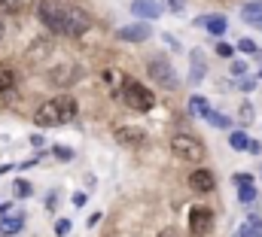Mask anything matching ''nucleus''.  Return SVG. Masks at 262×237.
Returning <instances> with one entry per match:
<instances>
[{"instance_id": "nucleus-35", "label": "nucleus", "mask_w": 262, "mask_h": 237, "mask_svg": "<svg viewBox=\"0 0 262 237\" xmlns=\"http://www.w3.org/2000/svg\"><path fill=\"white\" fill-rule=\"evenodd\" d=\"M241 118H244V122H250V118H253V110H250V107H244V110H241Z\"/></svg>"}, {"instance_id": "nucleus-41", "label": "nucleus", "mask_w": 262, "mask_h": 237, "mask_svg": "<svg viewBox=\"0 0 262 237\" xmlns=\"http://www.w3.org/2000/svg\"><path fill=\"white\" fill-rule=\"evenodd\" d=\"M0 40H3V21H0Z\"/></svg>"}, {"instance_id": "nucleus-14", "label": "nucleus", "mask_w": 262, "mask_h": 237, "mask_svg": "<svg viewBox=\"0 0 262 237\" xmlns=\"http://www.w3.org/2000/svg\"><path fill=\"white\" fill-rule=\"evenodd\" d=\"M238 237H262V216H256V213H250L247 225H241V231H238Z\"/></svg>"}, {"instance_id": "nucleus-39", "label": "nucleus", "mask_w": 262, "mask_h": 237, "mask_svg": "<svg viewBox=\"0 0 262 237\" xmlns=\"http://www.w3.org/2000/svg\"><path fill=\"white\" fill-rule=\"evenodd\" d=\"M159 237H177V234H174V231L168 228V231H162V234H159Z\"/></svg>"}, {"instance_id": "nucleus-37", "label": "nucleus", "mask_w": 262, "mask_h": 237, "mask_svg": "<svg viewBox=\"0 0 262 237\" xmlns=\"http://www.w3.org/2000/svg\"><path fill=\"white\" fill-rule=\"evenodd\" d=\"M247 152H256V155H259V152H262V146L256 143V140H250V149H247Z\"/></svg>"}, {"instance_id": "nucleus-5", "label": "nucleus", "mask_w": 262, "mask_h": 237, "mask_svg": "<svg viewBox=\"0 0 262 237\" xmlns=\"http://www.w3.org/2000/svg\"><path fill=\"white\" fill-rule=\"evenodd\" d=\"M149 76L162 85V88H168V91H174V88H180V79H177V73H174V67L168 64L165 58H152L149 61Z\"/></svg>"}, {"instance_id": "nucleus-2", "label": "nucleus", "mask_w": 262, "mask_h": 237, "mask_svg": "<svg viewBox=\"0 0 262 237\" xmlns=\"http://www.w3.org/2000/svg\"><path fill=\"white\" fill-rule=\"evenodd\" d=\"M122 101H125V107H131L134 113H149L156 107V94L149 88H143L140 82L125 79V76H122Z\"/></svg>"}, {"instance_id": "nucleus-38", "label": "nucleus", "mask_w": 262, "mask_h": 237, "mask_svg": "<svg viewBox=\"0 0 262 237\" xmlns=\"http://www.w3.org/2000/svg\"><path fill=\"white\" fill-rule=\"evenodd\" d=\"M9 210H12V204H0V216H9Z\"/></svg>"}, {"instance_id": "nucleus-15", "label": "nucleus", "mask_w": 262, "mask_h": 237, "mask_svg": "<svg viewBox=\"0 0 262 237\" xmlns=\"http://www.w3.org/2000/svg\"><path fill=\"white\" fill-rule=\"evenodd\" d=\"M21 228H25V216H12V219H9V216H3V222H0V234H18V231H21Z\"/></svg>"}, {"instance_id": "nucleus-3", "label": "nucleus", "mask_w": 262, "mask_h": 237, "mask_svg": "<svg viewBox=\"0 0 262 237\" xmlns=\"http://www.w3.org/2000/svg\"><path fill=\"white\" fill-rule=\"evenodd\" d=\"M171 152L183 161H204V143L192 134H174L171 137Z\"/></svg>"}, {"instance_id": "nucleus-1", "label": "nucleus", "mask_w": 262, "mask_h": 237, "mask_svg": "<svg viewBox=\"0 0 262 237\" xmlns=\"http://www.w3.org/2000/svg\"><path fill=\"white\" fill-rule=\"evenodd\" d=\"M76 118V101L70 94H61V98H52L46 101L37 113H34V122L40 128H58V125H67Z\"/></svg>"}, {"instance_id": "nucleus-17", "label": "nucleus", "mask_w": 262, "mask_h": 237, "mask_svg": "<svg viewBox=\"0 0 262 237\" xmlns=\"http://www.w3.org/2000/svg\"><path fill=\"white\" fill-rule=\"evenodd\" d=\"M229 146H232V149H238V152H244V149H250V137H247L244 131H232Z\"/></svg>"}, {"instance_id": "nucleus-8", "label": "nucleus", "mask_w": 262, "mask_h": 237, "mask_svg": "<svg viewBox=\"0 0 262 237\" xmlns=\"http://www.w3.org/2000/svg\"><path fill=\"white\" fill-rule=\"evenodd\" d=\"M149 25L146 21H137V25H128V28H119V40L122 43H143V40H149Z\"/></svg>"}, {"instance_id": "nucleus-40", "label": "nucleus", "mask_w": 262, "mask_h": 237, "mask_svg": "<svg viewBox=\"0 0 262 237\" xmlns=\"http://www.w3.org/2000/svg\"><path fill=\"white\" fill-rule=\"evenodd\" d=\"M253 55H256V61H259V64H262V49H256V52H253Z\"/></svg>"}, {"instance_id": "nucleus-25", "label": "nucleus", "mask_w": 262, "mask_h": 237, "mask_svg": "<svg viewBox=\"0 0 262 237\" xmlns=\"http://www.w3.org/2000/svg\"><path fill=\"white\" fill-rule=\"evenodd\" d=\"M21 0H0V12H15Z\"/></svg>"}, {"instance_id": "nucleus-31", "label": "nucleus", "mask_w": 262, "mask_h": 237, "mask_svg": "<svg viewBox=\"0 0 262 237\" xmlns=\"http://www.w3.org/2000/svg\"><path fill=\"white\" fill-rule=\"evenodd\" d=\"M216 55L229 58V55H232V46H226V43H216Z\"/></svg>"}, {"instance_id": "nucleus-12", "label": "nucleus", "mask_w": 262, "mask_h": 237, "mask_svg": "<svg viewBox=\"0 0 262 237\" xmlns=\"http://www.w3.org/2000/svg\"><path fill=\"white\" fill-rule=\"evenodd\" d=\"M241 18H244L247 25H253L256 31H262V0H253V3H247V6L241 9Z\"/></svg>"}, {"instance_id": "nucleus-21", "label": "nucleus", "mask_w": 262, "mask_h": 237, "mask_svg": "<svg viewBox=\"0 0 262 237\" xmlns=\"http://www.w3.org/2000/svg\"><path fill=\"white\" fill-rule=\"evenodd\" d=\"M204 118H207V125H213V128H229V118L220 116V113H213V110H207Z\"/></svg>"}, {"instance_id": "nucleus-24", "label": "nucleus", "mask_w": 262, "mask_h": 237, "mask_svg": "<svg viewBox=\"0 0 262 237\" xmlns=\"http://www.w3.org/2000/svg\"><path fill=\"white\" fill-rule=\"evenodd\" d=\"M52 155H55V158H64V161H70V158H73V152H70L67 146H55V149H52Z\"/></svg>"}, {"instance_id": "nucleus-33", "label": "nucleus", "mask_w": 262, "mask_h": 237, "mask_svg": "<svg viewBox=\"0 0 262 237\" xmlns=\"http://www.w3.org/2000/svg\"><path fill=\"white\" fill-rule=\"evenodd\" d=\"M73 204H76V207H82V204H85V195H82V192H76V195H73Z\"/></svg>"}, {"instance_id": "nucleus-10", "label": "nucleus", "mask_w": 262, "mask_h": 237, "mask_svg": "<svg viewBox=\"0 0 262 237\" xmlns=\"http://www.w3.org/2000/svg\"><path fill=\"white\" fill-rule=\"evenodd\" d=\"M189 185H192L195 192H210V188L216 185V177L201 168V171H192V174H189Z\"/></svg>"}, {"instance_id": "nucleus-27", "label": "nucleus", "mask_w": 262, "mask_h": 237, "mask_svg": "<svg viewBox=\"0 0 262 237\" xmlns=\"http://www.w3.org/2000/svg\"><path fill=\"white\" fill-rule=\"evenodd\" d=\"M238 49L241 52H256V43L253 40H238Z\"/></svg>"}, {"instance_id": "nucleus-26", "label": "nucleus", "mask_w": 262, "mask_h": 237, "mask_svg": "<svg viewBox=\"0 0 262 237\" xmlns=\"http://www.w3.org/2000/svg\"><path fill=\"white\" fill-rule=\"evenodd\" d=\"M67 231H70V219H58V222H55V234L64 237Z\"/></svg>"}, {"instance_id": "nucleus-22", "label": "nucleus", "mask_w": 262, "mask_h": 237, "mask_svg": "<svg viewBox=\"0 0 262 237\" xmlns=\"http://www.w3.org/2000/svg\"><path fill=\"white\" fill-rule=\"evenodd\" d=\"M31 195H34L31 182L28 179H15V198H31Z\"/></svg>"}, {"instance_id": "nucleus-19", "label": "nucleus", "mask_w": 262, "mask_h": 237, "mask_svg": "<svg viewBox=\"0 0 262 237\" xmlns=\"http://www.w3.org/2000/svg\"><path fill=\"white\" fill-rule=\"evenodd\" d=\"M12 85H15V73H12L9 67H0V94L9 91Z\"/></svg>"}, {"instance_id": "nucleus-13", "label": "nucleus", "mask_w": 262, "mask_h": 237, "mask_svg": "<svg viewBox=\"0 0 262 237\" xmlns=\"http://www.w3.org/2000/svg\"><path fill=\"white\" fill-rule=\"evenodd\" d=\"M198 25H204L213 37H223L226 34V18L223 15H204V18H198Z\"/></svg>"}, {"instance_id": "nucleus-6", "label": "nucleus", "mask_w": 262, "mask_h": 237, "mask_svg": "<svg viewBox=\"0 0 262 237\" xmlns=\"http://www.w3.org/2000/svg\"><path fill=\"white\" fill-rule=\"evenodd\" d=\"M89 28H92V18L85 9H76V6L64 9V37H82Z\"/></svg>"}, {"instance_id": "nucleus-9", "label": "nucleus", "mask_w": 262, "mask_h": 237, "mask_svg": "<svg viewBox=\"0 0 262 237\" xmlns=\"http://www.w3.org/2000/svg\"><path fill=\"white\" fill-rule=\"evenodd\" d=\"M131 12L149 21V18H159V15H162V6H159L156 0H134V3H131Z\"/></svg>"}, {"instance_id": "nucleus-4", "label": "nucleus", "mask_w": 262, "mask_h": 237, "mask_svg": "<svg viewBox=\"0 0 262 237\" xmlns=\"http://www.w3.org/2000/svg\"><path fill=\"white\" fill-rule=\"evenodd\" d=\"M64 9L67 6H58L55 0H40L37 15H40V21H43L52 34H61V37H64Z\"/></svg>"}, {"instance_id": "nucleus-20", "label": "nucleus", "mask_w": 262, "mask_h": 237, "mask_svg": "<svg viewBox=\"0 0 262 237\" xmlns=\"http://www.w3.org/2000/svg\"><path fill=\"white\" fill-rule=\"evenodd\" d=\"M253 198H256V188H253V182H250V185H238V201H241V204H250Z\"/></svg>"}, {"instance_id": "nucleus-29", "label": "nucleus", "mask_w": 262, "mask_h": 237, "mask_svg": "<svg viewBox=\"0 0 262 237\" xmlns=\"http://www.w3.org/2000/svg\"><path fill=\"white\" fill-rule=\"evenodd\" d=\"M256 88V79H250V76H241V91H253Z\"/></svg>"}, {"instance_id": "nucleus-11", "label": "nucleus", "mask_w": 262, "mask_h": 237, "mask_svg": "<svg viewBox=\"0 0 262 237\" xmlns=\"http://www.w3.org/2000/svg\"><path fill=\"white\" fill-rule=\"evenodd\" d=\"M116 140H119L122 146H140V143L146 140V134H143L140 128H116Z\"/></svg>"}, {"instance_id": "nucleus-18", "label": "nucleus", "mask_w": 262, "mask_h": 237, "mask_svg": "<svg viewBox=\"0 0 262 237\" xmlns=\"http://www.w3.org/2000/svg\"><path fill=\"white\" fill-rule=\"evenodd\" d=\"M207 110H210V104H207L201 94H192V98H189V113H192V116H204Z\"/></svg>"}, {"instance_id": "nucleus-23", "label": "nucleus", "mask_w": 262, "mask_h": 237, "mask_svg": "<svg viewBox=\"0 0 262 237\" xmlns=\"http://www.w3.org/2000/svg\"><path fill=\"white\" fill-rule=\"evenodd\" d=\"M165 6H168L171 12H177V15H180V12L186 9V0H165Z\"/></svg>"}, {"instance_id": "nucleus-36", "label": "nucleus", "mask_w": 262, "mask_h": 237, "mask_svg": "<svg viewBox=\"0 0 262 237\" xmlns=\"http://www.w3.org/2000/svg\"><path fill=\"white\" fill-rule=\"evenodd\" d=\"M31 146H37V149H40V146H43V137H40V134H34V137H31Z\"/></svg>"}, {"instance_id": "nucleus-34", "label": "nucleus", "mask_w": 262, "mask_h": 237, "mask_svg": "<svg viewBox=\"0 0 262 237\" xmlns=\"http://www.w3.org/2000/svg\"><path fill=\"white\" fill-rule=\"evenodd\" d=\"M98 222H101V213H92V216H89V228H95Z\"/></svg>"}, {"instance_id": "nucleus-28", "label": "nucleus", "mask_w": 262, "mask_h": 237, "mask_svg": "<svg viewBox=\"0 0 262 237\" xmlns=\"http://www.w3.org/2000/svg\"><path fill=\"white\" fill-rule=\"evenodd\" d=\"M232 73H235V76H247V64H244V61H235V64H232Z\"/></svg>"}, {"instance_id": "nucleus-32", "label": "nucleus", "mask_w": 262, "mask_h": 237, "mask_svg": "<svg viewBox=\"0 0 262 237\" xmlns=\"http://www.w3.org/2000/svg\"><path fill=\"white\" fill-rule=\"evenodd\" d=\"M162 40H165V43H168V46H171V49H180V46H177V40H174V37H171V34H165V37H162Z\"/></svg>"}, {"instance_id": "nucleus-7", "label": "nucleus", "mask_w": 262, "mask_h": 237, "mask_svg": "<svg viewBox=\"0 0 262 237\" xmlns=\"http://www.w3.org/2000/svg\"><path fill=\"white\" fill-rule=\"evenodd\" d=\"M213 228V210L210 207H192L189 210V234L204 237Z\"/></svg>"}, {"instance_id": "nucleus-16", "label": "nucleus", "mask_w": 262, "mask_h": 237, "mask_svg": "<svg viewBox=\"0 0 262 237\" xmlns=\"http://www.w3.org/2000/svg\"><path fill=\"white\" fill-rule=\"evenodd\" d=\"M192 82H201V76H204V52L201 49H192Z\"/></svg>"}, {"instance_id": "nucleus-30", "label": "nucleus", "mask_w": 262, "mask_h": 237, "mask_svg": "<svg viewBox=\"0 0 262 237\" xmlns=\"http://www.w3.org/2000/svg\"><path fill=\"white\" fill-rule=\"evenodd\" d=\"M250 182H253L250 174H235V185H250Z\"/></svg>"}]
</instances>
